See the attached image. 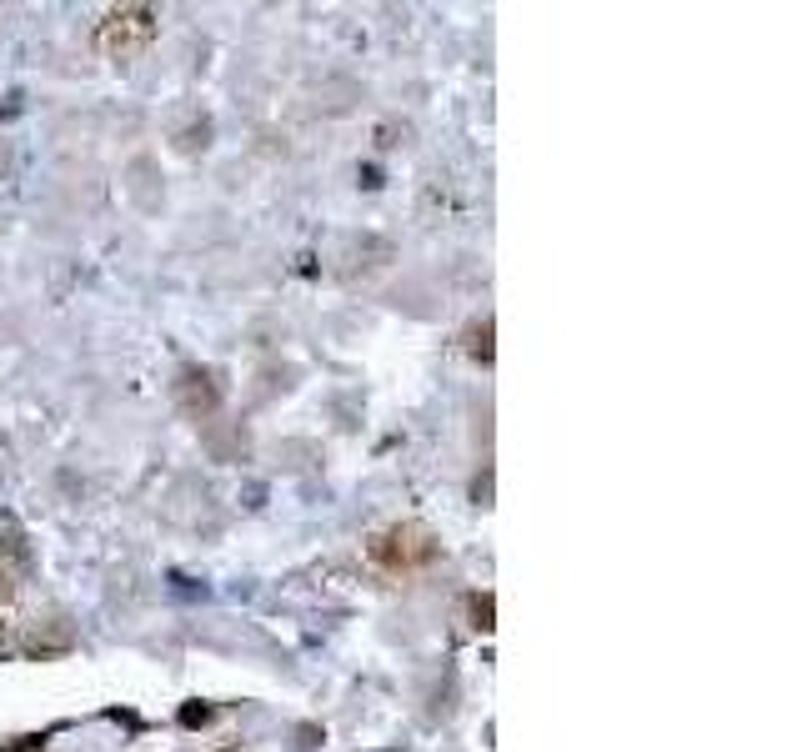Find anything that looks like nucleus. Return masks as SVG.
I'll return each mask as SVG.
<instances>
[{"mask_svg":"<svg viewBox=\"0 0 802 752\" xmlns=\"http://www.w3.org/2000/svg\"><path fill=\"white\" fill-rule=\"evenodd\" d=\"M427 557H432V542H427V532H417V527L386 532V537L376 542V562H386V567H417V562H427Z\"/></svg>","mask_w":802,"mask_h":752,"instance_id":"1","label":"nucleus"}]
</instances>
